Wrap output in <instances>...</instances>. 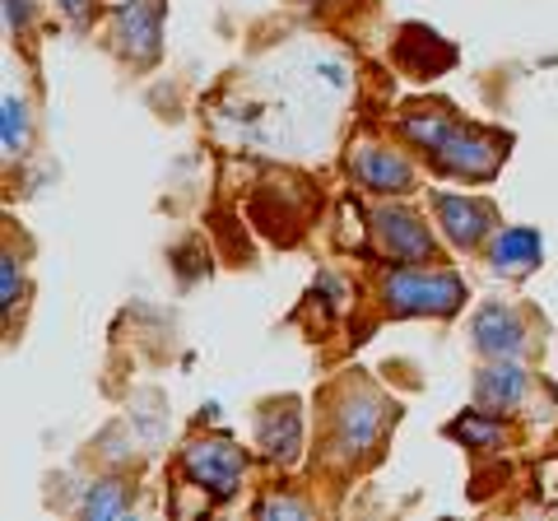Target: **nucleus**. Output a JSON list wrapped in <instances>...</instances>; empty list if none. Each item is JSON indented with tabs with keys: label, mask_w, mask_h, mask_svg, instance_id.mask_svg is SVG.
<instances>
[{
	"label": "nucleus",
	"mask_w": 558,
	"mask_h": 521,
	"mask_svg": "<svg viewBox=\"0 0 558 521\" xmlns=\"http://www.w3.org/2000/svg\"><path fill=\"white\" fill-rule=\"evenodd\" d=\"M387 424H396V405L387 396H377L373 387H349L330 410V457L344 465L373 457Z\"/></svg>",
	"instance_id": "obj_1"
},
{
	"label": "nucleus",
	"mask_w": 558,
	"mask_h": 521,
	"mask_svg": "<svg viewBox=\"0 0 558 521\" xmlns=\"http://www.w3.org/2000/svg\"><path fill=\"white\" fill-rule=\"evenodd\" d=\"M381 299L396 317H451L465 303V280L451 270L400 266L381 280Z\"/></svg>",
	"instance_id": "obj_2"
},
{
	"label": "nucleus",
	"mask_w": 558,
	"mask_h": 521,
	"mask_svg": "<svg viewBox=\"0 0 558 521\" xmlns=\"http://www.w3.org/2000/svg\"><path fill=\"white\" fill-rule=\"evenodd\" d=\"M502 159H508V135L465 126V121H451L442 141L428 149V163L442 178H461V182H488L502 168Z\"/></svg>",
	"instance_id": "obj_3"
},
{
	"label": "nucleus",
	"mask_w": 558,
	"mask_h": 521,
	"mask_svg": "<svg viewBox=\"0 0 558 521\" xmlns=\"http://www.w3.org/2000/svg\"><path fill=\"white\" fill-rule=\"evenodd\" d=\"M182 475L196 484L209 502H229L242 489V475H247V457L233 438H196L191 447H182Z\"/></svg>",
	"instance_id": "obj_4"
},
{
	"label": "nucleus",
	"mask_w": 558,
	"mask_h": 521,
	"mask_svg": "<svg viewBox=\"0 0 558 521\" xmlns=\"http://www.w3.org/2000/svg\"><path fill=\"white\" fill-rule=\"evenodd\" d=\"M373 238L396 266H424V260L438 256V242H433L428 223L410 210H400V205H381L373 215Z\"/></svg>",
	"instance_id": "obj_5"
},
{
	"label": "nucleus",
	"mask_w": 558,
	"mask_h": 521,
	"mask_svg": "<svg viewBox=\"0 0 558 521\" xmlns=\"http://www.w3.org/2000/svg\"><path fill=\"white\" fill-rule=\"evenodd\" d=\"M117 51L131 65H149L163 51V0H121L117 5Z\"/></svg>",
	"instance_id": "obj_6"
},
{
	"label": "nucleus",
	"mask_w": 558,
	"mask_h": 521,
	"mask_svg": "<svg viewBox=\"0 0 558 521\" xmlns=\"http://www.w3.org/2000/svg\"><path fill=\"white\" fill-rule=\"evenodd\" d=\"M433 210H438V223L442 233L457 242V247H480L484 238L498 233V210L488 201H475V196H433Z\"/></svg>",
	"instance_id": "obj_7"
},
{
	"label": "nucleus",
	"mask_w": 558,
	"mask_h": 521,
	"mask_svg": "<svg viewBox=\"0 0 558 521\" xmlns=\"http://www.w3.org/2000/svg\"><path fill=\"white\" fill-rule=\"evenodd\" d=\"M349 172H354L368 191H377V196H400V191L414 186L410 159L387 149V145H354L349 149Z\"/></svg>",
	"instance_id": "obj_8"
},
{
	"label": "nucleus",
	"mask_w": 558,
	"mask_h": 521,
	"mask_svg": "<svg viewBox=\"0 0 558 521\" xmlns=\"http://www.w3.org/2000/svg\"><path fill=\"white\" fill-rule=\"evenodd\" d=\"M256 447H260V457L275 461V465H293L303 457V414H299V401H279V405L260 410Z\"/></svg>",
	"instance_id": "obj_9"
},
{
	"label": "nucleus",
	"mask_w": 558,
	"mask_h": 521,
	"mask_svg": "<svg viewBox=\"0 0 558 521\" xmlns=\"http://www.w3.org/2000/svg\"><path fill=\"white\" fill-rule=\"evenodd\" d=\"M396 65L414 80H438L442 71L457 65V47L442 43L433 28L410 24V28H400V38H396Z\"/></svg>",
	"instance_id": "obj_10"
},
{
	"label": "nucleus",
	"mask_w": 558,
	"mask_h": 521,
	"mask_svg": "<svg viewBox=\"0 0 558 521\" xmlns=\"http://www.w3.org/2000/svg\"><path fill=\"white\" fill-rule=\"evenodd\" d=\"M470 336H475V344L488 359H517L521 350H526V322H521L512 307H502V303L480 307Z\"/></svg>",
	"instance_id": "obj_11"
},
{
	"label": "nucleus",
	"mask_w": 558,
	"mask_h": 521,
	"mask_svg": "<svg viewBox=\"0 0 558 521\" xmlns=\"http://www.w3.org/2000/svg\"><path fill=\"white\" fill-rule=\"evenodd\" d=\"M539 256H545V242H539L535 229H498L488 238V266L498 275H508V280L531 275L539 266Z\"/></svg>",
	"instance_id": "obj_12"
},
{
	"label": "nucleus",
	"mask_w": 558,
	"mask_h": 521,
	"mask_svg": "<svg viewBox=\"0 0 558 521\" xmlns=\"http://www.w3.org/2000/svg\"><path fill=\"white\" fill-rule=\"evenodd\" d=\"M526 396V373H521L517 359H498L475 377V401L484 410H508Z\"/></svg>",
	"instance_id": "obj_13"
},
{
	"label": "nucleus",
	"mask_w": 558,
	"mask_h": 521,
	"mask_svg": "<svg viewBox=\"0 0 558 521\" xmlns=\"http://www.w3.org/2000/svg\"><path fill=\"white\" fill-rule=\"evenodd\" d=\"M451 121H457V117H451L447 108H424V102H418V108H405V117H400V135H405L414 149L428 154L447 135Z\"/></svg>",
	"instance_id": "obj_14"
},
{
	"label": "nucleus",
	"mask_w": 558,
	"mask_h": 521,
	"mask_svg": "<svg viewBox=\"0 0 558 521\" xmlns=\"http://www.w3.org/2000/svg\"><path fill=\"white\" fill-rule=\"evenodd\" d=\"M126 508H131V489L121 480H94L89 489H84V502H80V512L89 521H112Z\"/></svg>",
	"instance_id": "obj_15"
},
{
	"label": "nucleus",
	"mask_w": 558,
	"mask_h": 521,
	"mask_svg": "<svg viewBox=\"0 0 558 521\" xmlns=\"http://www.w3.org/2000/svg\"><path fill=\"white\" fill-rule=\"evenodd\" d=\"M0 141H5V154L20 159L28 149V102L24 98H5V121H0Z\"/></svg>",
	"instance_id": "obj_16"
},
{
	"label": "nucleus",
	"mask_w": 558,
	"mask_h": 521,
	"mask_svg": "<svg viewBox=\"0 0 558 521\" xmlns=\"http://www.w3.org/2000/svg\"><path fill=\"white\" fill-rule=\"evenodd\" d=\"M447 438H457L465 447H494L502 438V428L494 420H484V414H461V420L447 428Z\"/></svg>",
	"instance_id": "obj_17"
},
{
	"label": "nucleus",
	"mask_w": 558,
	"mask_h": 521,
	"mask_svg": "<svg viewBox=\"0 0 558 521\" xmlns=\"http://www.w3.org/2000/svg\"><path fill=\"white\" fill-rule=\"evenodd\" d=\"M20 293H24L20 256L5 252V260H0V307H5V317H14V307H20Z\"/></svg>",
	"instance_id": "obj_18"
},
{
	"label": "nucleus",
	"mask_w": 558,
	"mask_h": 521,
	"mask_svg": "<svg viewBox=\"0 0 558 521\" xmlns=\"http://www.w3.org/2000/svg\"><path fill=\"white\" fill-rule=\"evenodd\" d=\"M256 517H307V502H293V498L270 494V498L256 502Z\"/></svg>",
	"instance_id": "obj_19"
},
{
	"label": "nucleus",
	"mask_w": 558,
	"mask_h": 521,
	"mask_svg": "<svg viewBox=\"0 0 558 521\" xmlns=\"http://www.w3.org/2000/svg\"><path fill=\"white\" fill-rule=\"evenodd\" d=\"M61 10H65V14H70V20H75L80 28H84V24H94L98 0H61Z\"/></svg>",
	"instance_id": "obj_20"
},
{
	"label": "nucleus",
	"mask_w": 558,
	"mask_h": 521,
	"mask_svg": "<svg viewBox=\"0 0 558 521\" xmlns=\"http://www.w3.org/2000/svg\"><path fill=\"white\" fill-rule=\"evenodd\" d=\"M5 24L10 28H24L28 24V0H5Z\"/></svg>",
	"instance_id": "obj_21"
},
{
	"label": "nucleus",
	"mask_w": 558,
	"mask_h": 521,
	"mask_svg": "<svg viewBox=\"0 0 558 521\" xmlns=\"http://www.w3.org/2000/svg\"><path fill=\"white\" fill-rule=\"evenodd\" d=\"M299 5H312V10H326V5H336V0H299Z\"/></svg>",
	"instance_id": "obj_22"
}]
</instances>
